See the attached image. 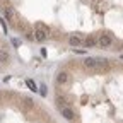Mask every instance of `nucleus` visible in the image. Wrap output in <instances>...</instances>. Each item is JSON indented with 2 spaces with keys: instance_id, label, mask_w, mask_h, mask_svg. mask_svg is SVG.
<instances>
[{
  "instance_id": "9",
  "label": "nucleus",
  "mask_w": 123,
  "mask_h": 123,
  "mask_svg": "<svg viewBox=\"0 0 123 123\" xmlns=\"http://www.w3.org/2000/svg\"><path fill=\"white\" fill-rule=\"evenodd\" d=\"M84 44L87 46V48H92V46H96V44H98V39H96L94 36H87L86 41H84Z\"/></svg>"
},
{
  "instance_id": "6",
  "label": "nucleus",
  "mask_w": 123,
  "mask_h": 123,
  "mask_svg": "<svg viewBox=\"0 0 123 123\" xmlns=\"http://www.w3.org/2000/svg\"><path fill=\"white\" fill-rule=\"evenodd\" d=\"M68 80H70L68 72H60V74L56 75V84H58V86H67Z\"/></svg>"
},
{
  "instance_id": "13",
  "label": "nucleus",
  "mask_w": 123,
  "mask_h": 123,
  "mask_svg": "<svg viewBox=\"0 0 123 123\" xmlns=\"http://www.w3.org/2000/svg\"><path fill=\"white\" fill-rule=\"evenodd\" d=\"M36 27H41V29H46V31H50V27L46 26L44 22H36Z\"/></svg>"
},
{
  "instance_id": "12",
  "label": "nucleus",
  "mask_w": 123,
  "mask_h": 123,
  "mask_svg": "<svg viewBox=\"0 0 123 123\" xmlns=\"http://www.w3.org/2000/svg\"><path fill=\"white\" fill-rule=\"evenodd\" d=\"M26 36H27V39H34V31L33 29H26Z\"/></svg>"
},
{
  "instance_id": "5",
  "label": "nucleus",
  "mask_w": 123,
  "mask_h": 123,
  "mask_svg": "<svg viewBox=\"0 0 123 123\" xmlns=\"http://www.w3.org/2000/svg\"><path fill=\"white\" fill-rule=\"evenodd\" d=\"M60 111H62V116H63L65 120H68V121H72V120L75 118V113H74V110H72V108H68V106H63V108H60Z\"/></svg>"
},
{
  "instance_id": "14",
  "label": "nucleus",
  "mask_w": 123,
  "mask_h": 123,
  "mask_svg": "<svg viewBox=\"0 0 123 123\" xmlns=\"http://www.w3.org/2000/svg\"><path fill=\"white\" fill-rule=\"evenodd\" d=\"M26 84H27V86H29L31 89H33V91H36V84H34L33 80H29V79H27V80H26Z\"/></svg>"
},
{
  "instance_id": "11",
  "label": "nucleus",
  "mask_w": 123,
  "mask_h": 123,
  "mask_svg": "<svg viewBox=\"0 0 123 123\" xmlns=\"http://www.w3.org/2000/svg\"><path fill=\"white\" fill-rule=\"evenodd\" d=\"M56 104L60 106V108H63V106H67L68 104V101H67V96H56Z\"/></svg>"
},
{
  "instance_id": "1",
  "label": "nucleus",
  "mask_w": 123,
  "mask_h": 123,
  "mask_svg": "<svg viewBox=\"0 0 123 123\" xmlns=\"http://www.w3.org/2000/svg\"><path fill=\"white\" fill-rule=\"evenodd\" d=\"M4 14H5L7 21H9L12 26H15V21H17V14H15V10H14L10 5H7V7L4 9Z\"/></svg>"
},
{
  "instance_id": "15",
  "label": "nucleus",
  "mask_w": 123,
  "mask_h": 123,
  "mask_svg": "<svg viewBox=\"0 0 123 123\" xmlns=\"http://www.w3.org/2000/svg\"><path fill=\"white\" fill-rule=\"evenodd\" d=\"M116 123H123V121H116Z\"/></svg>"
},
{
  "instance_id": "10",
  "label": "nucleus",
  "mask_w": 123,
  "mask_h": 123,
  "mask_svg": "<svg viewBox=\"0 0 123 123\" xmlns=\"http://www.w3.org/2000/svg\"><path fill=\"white\" fill-rule=\"evenodd\" d=\"M10 55L7 53V50H0V63H9Z\"/></svg>"
},
{
  "instance_id": "3",
  "label": "nucleus",
  "mask_w": 123,
  "mask_h": 123,
  "mask_svg": "<svg viewBox=\"0 0 123 123\" xmlns=\"http://www.w3.org/2000/svg\"><path fill=\"white\" fill-rule=\"evenodd\" d=\"M98 44L101 46V48H108V46L113 44V38L110 34H101L99 39H98Z\"/></svg>"
},
{
  "instance_id": "2",
  "label": "nucleus",
  "mask_w": 123,
  "mask_h": 123,
  "mask_svg": "<svg viewBox=\"0 0 123 123\" xmlns=\"http://www.w3.org/2000/svg\"><path fill=\"white\" fill-rule=\"evenodd\" d=\"M96 68H99L103 74L106 72H110L111 65H110V60H106V58H101V60H96Z\"/></svg>"
},
{
  "instance_id": "4",
  "label": "nucleus",
  "mask_w": 123,
  "mask_h": 123,
  "mask_svg": "<svg viewBox=\"0 0 123 123\" xmlns=\"http://www.w3.org/2000/svg\"><path fill=\"white\" fill-rule=\"evenodd\" d=\"M48 34H50V31L41 29V27H36V31H34V39L41 43V41H44L46 38H48Z\"/></svg>"
},
{
  "instance_id": "7",
  "label": "nucleus",
  "mask_w": 123,
  "mask_h": 123,
  "mask_svg": "<svg viewBox=\"0 0 123 123\" xmlns=\"http://www.w3.org/2000/svg\"><path fill=\"white\" fill-rule=\"evenodd\" d=\"M68 43H70V46H74V48H79V46L82 44V39H80V36H77V34H70Z\"/></svg>"
},
{
  "instance_id": "8",
  "label": "nucleus",
  "mask_w": 123,
  "mask_h": 123,
  "mask_svg": "<svg viewBox=\"0 0 123 123\" xmlns=\"http://www.w3.org/2000/svg\"><path fill=\"white\" fill-rule=\"evenodd\" d=\"M84 67H86V68H89V70H94V68H96V58L87 56V58L84 60Z\"/></svg>"
}]
</instances>
